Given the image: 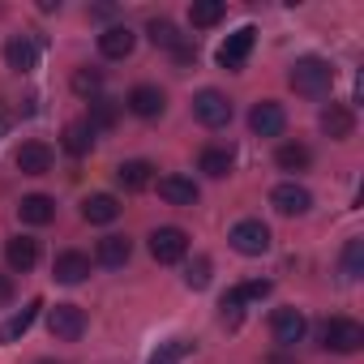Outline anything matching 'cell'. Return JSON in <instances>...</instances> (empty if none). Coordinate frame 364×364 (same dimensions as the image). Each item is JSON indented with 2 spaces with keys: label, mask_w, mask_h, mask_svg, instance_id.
Returning a JSON list of instances; mask_svg holds the SVG:
<instances>
[{
  "label": "cell",
  "mask_w": 364,
  "mask_h": 364,
  "mask_svg": "<svg viewBox=\"0 0 364 364\" xmlns=\"http://www.w3.org/2000/svg\"><path fill=\"white\" fill-rule=\"evenodd\" d=\"M287 86H291L296 95H304V99H321V95H330V86H334V69H330V60H321V56H300V60L291 65V73H287Z\"/></svg>",
  "instance_id": "obj_1"
},
{
  "label": "cell",
  "mask_w": 364,
  "mask_h": 364,
  "mask_svg": "<svg viewBox=\"0 0 364 364\" xmlns=\"http://www.w3.org/2000/svg\"><path fill=\"white\" fill-rule=\"evenodd\" d=\"M321 343H326L330 351H338V355H351V351L364 347V326L351 321V317H330V321L321 326Z\"/></svg>",
  "instance_id": "obj_2"
},
{
  "label": "cell",
  "mask_w": 364,
  "mask_h": 364,
  "mask_svg": "<svg viewBox=\"0 0 364 364\" xmlns=\"http://www.w3.org/2000/svg\"><path fill=\"white\" fill-rule=\"evenodd\" d=\"M150 257H154L159 266L185 262V257H189V236L180 232V228H154V232H150Z\"/></svg>",
  "instance_id": "obj_3"
},
{
  "label": "cell",
  "mask_w": 364,
  "mask_h": 364,
  "mask_svg": "<svg viewBox=\"0 0 364 364\" xmlns=\"http://www.w3.org/2000/svg\"><path fill=\"white\" fill-rule=\"evenodd\" d=\"M193 116H198L206 129H228V124H232V99H228L223 90H198Z\"/></svg>",
  "instance_id": "obj_4"
},
{
  "label": "cell",
  "mask_w": 364,
  "mask_h": 364,
  "mask_svg": "<svg viewBox=\"0 0 364 364\" xmlns=\"http://www.w3.org/2000/svg\"><path fill=\"white\" fill-rule=\"evenodd\" d=\"M232 249L236 253H245V257H262L266 249H270V228L262 223V219H240L236 228H232Z\"/></svg>",
  "instance_id": "obj_5"
},
{
  "label": "cell",
  "mask_w": 364,
  "mask_h": 364,
  "mask_svg": "<svg viewBox=\"0 0 364 364\" xmlns=\"http://www.w3.org/2000/svg\"><path fill=\"white\" fill-rule=\"evenodd\" d=\"M48 330H52V338H60V343H77V338L86 334V313H82L77 304H56V309L48 313Z\"/></svg>",
  "instance_id": "obj_6"
},
{
  "label": "cell",
  "mask_w": 364,
  "mask_h": 364,
  "mask_svg": "<svg viewBox=\"0 0 364 364\" xmlns=\"http://www.w3.org/2000/svg\"><path fill=\"white\" fill-rule=\"evenodd\" d=\"M249 129H253L257 137H279V133L287 129V112H283L274 99H262V103H253V112H249Z\"/></svg>",
  "instance_id": "obj_7"
},
{
  "label": "cell",
  "mask_w": 364,
  "mask_h": 364,
  "mask_svg": "<svg viewBox=\"0 0 364 364\" xmlns=\"http://www.w3.org/2000/svg\"><path fill=\"white\" fill-rule=\"evenodd\" d=\"M270 296V279H249V283H240V287H232L223 300H219V309H223V321L232 317H240V309L249 304V300H266Z\"/></svg>",
  "instance_id": "obj_8"
},
{
  "label": "cell",
  "mask_w": 364,
  "mask_h": 364,
  "mask_svg": "<svg viewBox=\"0 0 364 364\" xmlns=\"http://www.w3.org/2000/svg\"><path fill=\"white\" fill-rule=\"evenodd\" d=\"M270 206H274L279 215H309V210H313V193H309L304 185H296V180H287V185H274Z\"/></svg>",
  "instance_id": "obj_9"
},
{
  "label": "cell",
  "mask_w": 364,
  "mask_h": 364,
  "mask_svg": "<svg viewBox=\"0 0 364 364\" xmlns=\"http://www.w3.org/2000/svg\"><path fill=\"white\" fill-rule=\"evenodd\" d=\"M253 43H257V31H253V26H240L236 35L223 39V48H219V65H223V69H245Z\"/></svg>",
  "instance_id": "obj_10"
},
{
  "label": "cell",
  "mask_w": 364,
  "mask_h": 364,
  "mask_svg": "<svg viewBox=\"0 0 364 364\" xmlns=\"http://www.w3.org/2000/svg\"><path fill=\"white\" fill-rule=\"evenodd\" d=\"M124 107H129L133 116H141V120H154V116H163L167 95H163L159 86H133V90H129V99H124Z\"/></svg>",
  "instance_id": "obj_11"
},
{
  "label": "cell",
  "mask_w": 364,
  "mask_h": 364,
  "mask_svg": "<svg viewBox=\"0 0 364 364\" xmlns=\"http://www.w3.org/2000/svg\"><path fill=\"white\" fill-rule=\"evenodd\" d=\"M270 330H274V343H283V347H296V343L304 338L309 321H304V313H300V309H279V313L270 317Z\"/></svg>",
  "instance_id": "obj_12"
},
{
  "label": "cell",
  "mask_w": 364,
  "mask_h": 364,
  "mask_svg": "<svg viewBox=\"0 0 364 364\" xmlns=\"http://www.w3.org/2000/svg\"><path fill=\"white\" fill-rule=\"evenodd\" d=\"M18 171H22V176H43V171H52V146H48V141H22V146H18Z\"/></svg>",
  "instance_id": "obj_13"
},
{
  "label": "cell",
  "mask_w": 364,
  "mask_h": 364,
  "mask_svg": "<svg viewBox=\"0 0 364 364\" xmlns=\"http://www.w3.org/2000/svg\"><path fill=\"white\" fill-rule=\"evenodd\" d=\"M133 48H137V35H133L129 26H107V31L99 35V52H103L107 60H124V56H133Z\"/></svg>",
  "instance_id": "obj_14"
},
{
  "label": "cell",
  "mask_w": 364,
  "mask_h": 364,
  "mask_svg": "<svg viewBox=\"0 0 364 364\" xmlns=\"http://www.w3.org/2000/svg\"><path fill=\"white\" fill-rule=\"evenodd\" d=\"M5 60H9L14 73H35V69H39V48H35V39H26V35L9 39V43H5Z\"/></svg>",
  "instance_id": "obj_15"
},
{
  "label": "cell",
  "mask_w": 364,
  "mask_h": 364,
  "mask_svg": "<svg viewBox=\"0 0 364 364\" xmlns=\"http://www.w3.org/2000/svg\"><path fill=\"white\" fill-rule=\"evenodd\" d=\"M321 133L334 137V141H347V137L355 133V116H351V107H347V103H330V107L321 112Z\"/></svg>",
  "instance_id": "obj_16"
},
{
  "label": "cell",
  "mask_w": 364,
  "mask_h": 364,
  "mask_svg": "<svg viewBox=\"0 0 364 364\" xmlns=\"http://www.w3.org/2000/svg\"><path fill=\"white\" fill-rule=\"evenodd\" d=\"M5 262H9V270H18V274L35 270V262H39V240H31V236H14V240L5 245Z\"/></svg>",
  "instance_id": "obj_17"
},
{
  "label": "cell",
  "mask_w": 364,
  "mask_h": 364,
  "mask_svg": "<svg viewBox=\"0 0 364 364\" xmlns=\"http://www.w3.org/2000/svg\"><path fill=\"white\" fill-rule=\"evenodd\" d=\"M129 257H133V240L129 236H103L99 249H95V262L107 266V270H120Z\"/></svg>",
  "instance_id": "obj_18"
},
{
  "label": "cell",
  "mask_w": 364,
  "mask_h": 364,
  "mask_svg": "<svg viewBox=\"0 0 364 364\" xmlns=\"http://www.w3.org/2000/svg\"><path fill=\"white\" fill-rule=\"evenodd\" d=\"M52 274H56V283H82L86 274H90V257L86 253H77V249H69V253H60L56 262H52Z\"/></svg>",
  "instance_id": "obj_19"
},
{
  "label": "cell",
  "mask_w": 364,
  "mask_h": 364,
  "mask_svg": "<svg viewBox=\"0 0 364 364\" xmlns=\"http://www.w3.org/2000/svg\"><path fill=\"white\" fill-rule=\"evenodd\" d=\"M159 198L171 202V206H193L198 202V185L189 176H163L159 180Z\"/></svg>",
  "instance_id": "obj_20"
},
{
  "label": "cell",
  "mask_w": 364,
  "mask_h": 364,
  "mask_svg": "<svg viewBox=\"0 0 364 364\" xmlns=\"http://www.w3.org/2000/svg\"><path fill=\"white\" fill-rule=\"evenodd\" d=\"M18 215H22V223H31V228H48V223L56 219V202L43 198V193H31V198L18 202Z\"/></svg>",
  "instance_id": "obj_21"
},
{
  "label": "cell",
  "mask_w": 364,
  "mask_h": 364,
  "mask_svg": "<svg viewBox=\"0 0 364 364\" xmlns=\"http://www.w3.org/2000/svg\"><path fill=\"white\" fill-rule=\"evenodd\" d=\"M150 180H154V167H150L146 159H129V163H120V167H116V185H120V189H129V193L146 189Z\"/></svg>",
  "instance_id": "obj_22"
},
{
  "label": "cell",
  "mask_w": 364,
  "mask_h": 364,
  "mask_svg": "<svg viewBox=\"0 0 364 364\" xmlns=\"http://www.w3.org/2000/svg\"><path fill=\"white\" fill-rule=\"evenodd\" d=\"M82 219L86 223H112V219H120V202L112 193H95L82 202Z\"/></svg>",
  "instance_id": "obj_23"
},
{
  "label": "cell",
  "mask_w": 364,
  "mask_h": 364,
  "mask_svg": "<svg viewBox=\"0 0 364 364\" xmlns=\"http://www.w3.org/2000/svg\"><path fill=\"white\" fill-rule=\"evenodd\" d=\"M39 309H43V300H31L26 309H18V313H14V317L5 321V326H0V338H5V343H18V338H22V334H26V330L35 326Z\"/></svg>",
  "instance_id": "obj_24"
},
{
  "label": "cell",
  "mask_w": 364,
  "mask_h": 364,
  "mask_svg": "<svg viewBox=\"0 0 364 364\" xmlns=\"http://www.w3.org/2000/svg\"><path fill=\"white\" fill-rule=\"evenodd\" d=\"M90 129L99 133V129H116V120H120V103L116 99H107V95H95L90 99Z\"/></svg>",
  "instance_id": "obj_25"
},
{
  "label": "cell",
  "mask_w": 364,
  "mask_h": 364,
  "mask_svg": "<svg viewBox=\"0 0 364 364\" xmlns=\"http://www.w3.org/2000/svg\"><path fill=\"white\" fill-rule=\"evenodd\" d=\"M274 163H279L283 171H309L313 150H309L304 141H283V146H279V154H274Z\"/></svg>",
  "instance_id": "obj_26"
},
{
  "label": "cell",
  "mask_w": 364,
  "mask_h": 364,
  "mask_svg": "<svg viewBox=\"0 0 364 364\" xmlns=\"http://www.w3.org/2000/svg\"><path fill=\"white\" fill-rule=\"evenodd\" d=\"M232 163H236V154H232L228 146H206L202 159H198V167H202L206 176H215V180H223V176L232 171Z\"/></svg>",
  "instance_id": "obj_27"
},
{
  "label": "cell",
  "mask_w": 364,
  "mask_h": 364,
  "mask_svg": "<svg viewBox=\"0 0 364 364\" xmlns=\"http://www.w3.org/2000/svg\"><path fill=\"white\" fill-rule=\"evenodd\" d=\"M90 146H95V129H90V120H73V124H65V150H69L73 159H82Z\"/></svg>",
  "instance_id": "obj_28"
},
{
  "label": "cell",
  "mask_w": 364,
  "mask_h": 364,
  "mask_svg": "<svg viewBox=\"0 0 364 364\" xmlns=\"http://www.w3.org/2000/svg\"><path fill=\"white\" fill-rule=\"evenodd\" d=\"M223 0H193V9H189V22L198 26V31H210V26H219L223 22Z\"/></svg>",
  "instance_id": "obj_29"
},
{
  "label": "cell",
  "mask_w": 364,
  "mask_h": 364,
  "mask_svg": "<svg viewBox=\"0 0 364 364\" xmlns=\"http://www.w3.org/2000/svg\"><path fill=\"white\" fill-rule=\"evenodd\" d=\"M146 35H150V43H154V48H167V52H176L180 43H185V35H180V31L167 22V18H150Z\"/></svg>",
  "instance_id": "obj_30"
},
{
  "label": "cell",
  "mask_w": 364,
  "mask_h": 364,
  "mask_svg": "<svg viewBox=\"0 0 364 364\" xmlns=\"http://www.w3.org/2000/svg\"><path fill=\"white\" fill-rule=\"evenodd\" d=\"M338 266H343V279H360L364 274V240L360 236H351L347 245H343V257H338Z\"/></svg>",
  "instance_id": "obj_31"
},
{
  "label": "cell",
  "mask_w": 364,
  "mask_h": 364,
  "mask_svg": "<svg viewBox=\"0 0 364 364\" xmlns=\"http://www.w3.org/2000/svg\"><path fill=\"white\" fill-rule=\"evenodd\" d=\"M73 90H77L82 99H95V95L103 90V73H99V69H77V73H73Z\"/></svg>",
  "instance_id": "obj_32"
},
{
  "label": "cell",
  "mask_w": 364,
  "mask_h": 364,
  "mask_svg": "<svg viewBox=\"0 0 364 364\" xmlns=\"http://www.w3.org/2000/svg\"><path fill=\"white\" fill-rule=\"evenodd\" d=\"M210 270H215V266H210V257H193V262L185 266V283H189L193 291H202V287L210 283Z\"/></svg>",
  "instance_id": "obj_33"
},
{
  "label": "cell",
  "mask_w": 364,
  "mask_h": 364,
  "mask_svg": "<svg viewBox=\"0 0 364 364\" xmlns=\"http://www.w3.org/2000/svg\"><path fill=\"white\" fill-rule=\"evenodd\" d=\"M9 296H14V283H9V279H0V304H5Z\"/></svg>",
  "instance_id": "obj_34"
},
{
  "label": "cell",
  "mask_w": 364,
  "mask_h": 364,
  "mask_svg": "<svg viewBox=\"0 0 364 364\" xmlns=\"http://www.w3.org/2000/svg\"><path fill=\"white\" fill-rule=\"evenodd\" d=\"M150 364H176V360H167L163 351H154V360H150Z\"/></svg>",
  "instance_id": "obj_35"
},
{
  "label": "cell",
  "mask_w": 364,
  "mask_h": 364,
  "mask_svg": "<svg viewBox=\"0 0 364 364\" xmlns=\"http://www.w3.org/2000/svg\"><path fill=\"white\" fill-rule=\"evenodd\" d=\"M39 364H60V360H39Z\"/></svg>",
  "instance_id": "obj_36"
}]
</instances>
